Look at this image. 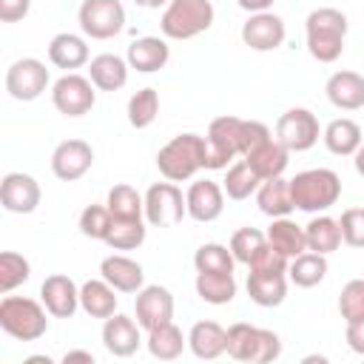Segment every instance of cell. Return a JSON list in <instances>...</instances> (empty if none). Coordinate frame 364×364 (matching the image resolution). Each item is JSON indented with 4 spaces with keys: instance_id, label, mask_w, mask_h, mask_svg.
<instances>
[{
    "instance_id": "obj_45",
    "label": "cell",
    "mask_w": 364,
    "mask_h": 364,
    "mask_svg": "<svg viewBox=\"0 0 364 364\" xmlns=\"http://www.w3.org/2000/svg\"><path fill=\"white\" fill-rule=\"evenodd\" d=\"M338 225H341V239L350 247H364V208H347Z\"/></svg>"
},
{
    "instance_id": "obj_54",
    "label": "cell",
    "mask_w": 364,
    "mask_h": 364,
    "mask_svg": "<svg viewBox=\"0 0 364 364\" xmlns=\"http://www.w3.org/2000/svg\"><path fill=\"white\" fill-rule=\"evenodd\" d=\"M353 156H355V171H358V173L364 176V142H361V148H358V151H355Z\"/></svg>"
},
{
    "instance_id": "obj_17",
    "label": "cell",
    "mask_w": 364,
    "mask_h": 364,
    "mask_svg": "<svg viewBox=\"0 0 364 364\" xmlns=\"http://www.w3.org/2000/svg\"><path fill=\"white\" fill-rule=\"evenodd\" d=\"M102 344L117 358L134 355L139 350V344H142V338H139V321H134L128 316H119V313L108 316L105 324H102Z\"/></svg>"
},
{
    "instance_id": "obj_8",
    "label": "cell",
    "mask_w": 364,
    "mask_h": 364,
    "mask_svg": "<svg viewBox=\"0 0 364 364\" xmlns=\"http://www.w3.org/2000/svg\"><path fill=\"white\" fill-rule=\"evenodd\" d=\"M185 213H188V202L171 179L156 182V185L148 188V193H145V219L154 228H173V225L182 222Z\"/></svg>"
},
{
    "instance_id": "obj_10",
    "label": "cell",
    "mask_w": 364,
    "mask_h": 364,
    "mask_svg": "<svg viewBox=\"0 0 364 364\" xmlns=\"http://www.w3.org/2000/svg\"><path fill=\"white\" fill-rule=\"evenodd\" d=\"M276 139L293 154L310 151L318 142V119L307 108H290L276 122Z\"/></svg>"
},
{
    "instance_id": "obj_1",
    "label": "cell",
    "mask_w": 364,
    "mask_h": 364,
    "mask_svg": "<svg viewBox=\"0 0 364 364\" xmlns=\"http://www.w3.org/2000/svg\"><path fill=\"white\" fill-rule=\"evenodd\" d=\"M307 31V51L318 63H336L344 51V34H347V17L338 9H316L304 20Z\"/></svg>"
},
{
    "instance_id": "obj_19",
    "label": "cell",
    "mask_w": 364,
    "mask_h": 364,
    "mask_svg": "<svg viewBox=\"0 0 364 364\" xmlns=\"http://www.w3.org/2000/svg\"><path fill=\"white\" fill-rule=\"evenodd\" d=\"M327 100L341 111L364 108V77L358 71H336L327 80Z\"/></svg>"
},
{
    "instance_id": "obj_46",
    "label": "cell",
    "mask_w": 364,
    "mask_h": 364,
    "mask_svg": "<svg viewBox=\"0 0 364 364\" xmlns=\"http://www.w3.org/2000/svg\"><path fill=\"white\" fill-rule=\"evenodd\" d=\"M253 273H287V267H290V259L284 256V253H279L270 242L256 253V259L247 264Z\"/></svg>"
},
{
    "instance_id": "obj_36",
    "label": "cell",
    "mask_w": 364,
    "mask_h": 364,
    "mask_svg": "<svg viewBox=\"0 0 364 364\" xmlns=\"http://www.w3.org/2000/svg\"><path fill=\"white\" fill-rule=\"evenodd\" d=\"M105 205L114 219H142V213H145V196H139L131 185H114L108 191Z\"/></svg>"
},
{
    "instance_id": "obj_48",
    "label": "cell",
    "mask_w": 364,
    "mask_h": 364,
    "mask_svg": "<svg viewBox=\"0 0 364 364\" xmlns=\"http://www.w3.org/2000/svg\"><path fill=\"white\" fill-rule=\"evenodd\" d=\"M282 355V341L273 330H262V344H259V361L256 364H267L276 361Z\"/></svg>"
},
{
    "instance_id": "obj_13",
    "label": "cell",
    "mask_w": 364,
    "mask_h": 364,
    "mask_svg": "<svg viewBox=\"0 0 364 364\" xmlns=\"http://www.w3.org/2000/svg\"><path fill=\"white\" fill-rule=\"evenodd\" d=\"M134 310H136V321L142 330H154L159 324H168L173 318V296L168 287H159V284H148L136 293V301H134Z\"/></svg>"
},
{
    "instance_id": "obj_32",
    "label": "cell",
    "mask_w": 364,
    "mask_h": 364,
    "mask_svg": "<svg viewBox=\"0 0 364 364\" xmlns=\"http://www.w3.org/2000/svg\"><path fill=\"white\" fill-rule=\"evenodd\" d=\"M304 239H307V250L324 253V256L333 253V250H338V245L344 242L341 239V225L336 219H330V216L310 219L307 228H304Z\"/></svg>"
},
{
    "instance_id": "obj_11",
    "label": "cell",
    "mask_w": 364,
    "mask_h": 364,
    "mask_svg": "<svg viewBox=\"0 0 364 364\" xmlns=\"http://www.w3.org/2000/svg\"><path fill=\"white\" fill-rule=\"evenodd\" d=\"M48 88V68L34 60V57H23L17 63L9 65L6 71V91L20 100V102H31L37 100L43 91Z\"/></svg>"
},
{
    "instance_id": "obj_47",
    "label": "cell",
    "mask_w": 364,
    "mask_h": 364,
    "mask_svg": "<svg viewBox=\"0 0 364 364\" xmlns=\"http://www.w3.org/2000/svg\"><path fill=\"white\" fill-rule=\"evenodd\" d=\"M270 139V128L259 119H242V128H239V156L250 154L253 148H259L262 142Z\"/></svg>"
},
{
    "instance_id": "obj_27",
    "label": "cell",
    "mask_w": 364,
    "mask_h": 364,
    "mask_svg": "<svg viewBox=\"0 0 364 364\" xmlns=\"http://www.w3.org/2000/svg\"><path fill=\"white\" fill-rule=\"evenodd\" d=\"M48 60L57 65V68H65V71H74L80 65L88 63V46L82 37L71 34V31H63L57 34L51 43H48Z\"/></svg>"
},
{
    "instance_id": "obj_43",
    "label": "cell",
    "mask_w": 364,
    "mask_h": 364,
    "mask_svg": "<svg viewBox=\"0 0 364 364\" xmlns=\"http://www.w3.org/2000/svg\"><path fill=\"white\" fill-rule=\"evenodd\" d=\"M111 225H114V216H111L108 205H88V208L80 213V230H82V236H88V239L105 242L108 233H111Z\"/></svg>"
},
{
    "instance_id": "obj_34",
    "label": "cell",
    "mask_w": 364,
    "mask_h": 364,
    "mask_svg": "<svg viewBox=\"0 0 364 364\" xmlns=\"http://www.w3.org/2000/svg\"><path fill=\"white\" fill-rule=\"evenodd\" d=\"M287 273H290V282H293L296 287H316V284L327 276V259H324V253L304 250V253H299V256L290 262Z\"/></svg>"
},
{
    "instance_id": "obj_6",
    "label": "cell",
    "mask_w": 364,
    "mask_h": 364,
    "mask_svg": "<svg viewBox=\"0 0 364 364\" xmlns=\"http://www.w3.org/2000/svg\"><path fill=\"white\" fill-rule=\"evenodd\" d=\"M80 28L91 40H111L125 28V9L119 0H82Z\"/></svg>"
},
{
    "instance_id": "obj_12",
    "label": "cell",
    "mask_w": 364,
    "mask_h": 364,
    "mask_svg": "<svg viewBox=\"0 0 364 364\" xmlns=\"http://www.w3.org/2000/svg\"><path fill=\"white\" fill-rule=\"evenodd\" d=\"M94 165V151L85 139H65L51 154V171L63 182H77Z\"/></svg>"
},
{
    "instance_id": "obj_4",
    "label": "cell",
    "mask_w": 364,
    "mask_h": 364,
    "mask_svg": "<svg viewBox=\"0 0 364 364\" xmlns=\"http://www.w3.org/2000/svg\"><path fill=\"white\" fill-rule=\"evenodd\" d=\"M48 310L26 296H6L0 301V327L17 341H37L48 330Z\"/></svg>"
},
{
    "instance_id": "obj_41",
    "label": "cell",
    "mask_w": 364,
    "mask_h": 364,
    "mask_svg": "<svg viewBox=\"0 0 364 364\" xmlns=\"http://www.w3.org/2000/svg\"><path fill=\"white\" fill-rule=\"evenodd\" d=\"M28 276H31V267H28L26 256H20L14 250L0 253V293H11L23 282H28Z\"/></svg>"
},
{
    "instance_id": "obj_38",
    "label": "cell",
    "mask_w": 364,
    "mask_h": 364,
    "mask_svg": "<svg viewBox=\"0 0 364 364\" xmlns=\"http://www.w3.org/2000/svg\"><path fill=\"white\" fill-rule=\"evenodd\" d=\"M233 253L230 247L225 245H216V242H208L196 250L193 256V264H196V273H233Z\"/></svg>"
},
{
    "instance_id": "obj_26",
    "label": "cell",
    "mask_w": 364,
    "mask_h": 364,
    "mask_svg": "<svg viewBox=\"0 0 364 364\" xmlns=\"http://www.w3.org/2000/svg\"><path fill=\"white\" fill-rule=\"evenodd\" d=\"M80 307L91 318H108L117 310V290L105 279H88L80 287Z\"/></svg>"
},
{
    "instance_id": "obj_9",
    "label": "cell",
    "mask_w": 364,
    "mask_h": 364,
    "mask_svg": "<svg viewBox=\"0 0 364 364\" xmlns=\"http://www.w3.org/2000/svg\"><path fill=\"white\" fill-rule=\"evenodd\" d=\"M94 88L97 85L88 77H80V74L71 71V74H63L51 85V102L65 117H82L94 108V100H97Z\"/></svg>"
},
{
    "instance_id": "obj_31",
    "label": "cell",
    "mask_w": 364,
    "mask_h": 364,
    "mask_svg": "<svg viewBox=\"0 0 364 364\" xmlns=\"http://www.w3.org/2000/svg\"><path fill=\"white\" fill-rule=\"evenodd\" d=\"M267 242L284 253L287 259H296L299 253L307 250V239H304V228H299L296 222H290L287 216L273 219V225L267 228Z\"/></svg>"
},
{
    "instance_id": "obj_29",
    "label": "cell",
    "mask_w": 364,
    "mask_h": 364,
    "mask_svg": "<svg viewBox=\"0 0 364 364\" xmlns=\"http://www.w3.org/2000/svg\"><path fill=\"white\" fill-rule=\"evenodd\" d=\"M364 136H361V125L341 117V119H333L327 128H324V145L330 154L336 156H353L358 148H361Z\"/></svg>"
},
{
    "instance_id": "obj_18",
    "label": "cell",
    "mask_w": 364,
    "mask_h": 364,
    "mask_svg": "<svg viewBox=\"0 0 364 364\" xmlns=\"http://www.w3.org/2000/svg\"><path fill=\"white\" fill-rule=\"evenodd\" d=\"M185 202H188V216L196 219V222H213L222 216V208H225V191L210 182V179H199L188 188L185 193Z\"/></svg>"
},
{
    "instance_id": "obj_30",
    "label": "cell",
    "mask_w": 364,
    "mask_h": 364,
    "mask_svg": "<svg viewBox=\"0 0 364 364\" xmlns=\"http://www.w3.org/2000/svg\"><path fill=\"white\" fill-rule=\"evenodd\" d=\"M259 344H262V327H253L247 321H239L228 327V355L236 361H259Z\"/></svg>"
},
{
    "instance_id": "obj_3",
    "label": "cell",
    "mask_w": 364,
    "mask_h": 364,
    "mask_svg": "<svg viewBox=\"0 0 364 364\" xmlns=\"http://www.w3.org/2000/svg\"><path fill=\"white\" fill-rule=\"evenodd\" d=\"M156 168L165 179L182 182L191 179L199 168H205V136L199 134H179L165 142L156 154Z\"/></svg>"
},
{
    "instance_id": "obj_25",
    "label": "cell",
    "mask_w": 364,
    "mask_h": 364,
    "mask_svg": "<svg viewBox=\"0 0 364 364\" xmlns=\"http://www.w3.org/2000/svg\"><path fill=\"white\" fill-rule=\"evenodd\" d=\"M256 202H259V210L270 219H279V216H287L296 205H293V193H290V179H282V176H273V179H264L256 191Z\"/></svg>"
},
{
    "instance_id": "obj_51",
    "label": "cell",
    "mask_w": 364,
    "mask_h": 364,
    "mask_svg": "<svg viewBox=\"0 0 364 364\" xmlns=\"http://www.w3.org/2000/svg\"><path fill=\"white\" fill-rule=\"evenodd\" d=\"M236 3H239L245 11H250V14H259V11H267V9H270L276 0H236Z\"/></svg>"
},
{
    "instance_id": "obj_44",
    "label": "cell",
    "mask_w": 364,
    "mask_h": 364,
    "mask_svg": "<svg viewBox=\"0 0 364 364\" xmlns=\"http://www.w3.org/2000/svg\"><path fill=\"white\" fill-rule=\"evenodd\" d=\"M338 313H341L344 321H355V318L364 316V279H353L341 287Z\"/></svg>"
},
{
    "instance_id": "obj_14",
    "label": "cell",
    "mask_w": 364,
    "mask_h": 364,
    "mask_svg": "<svg viewBox=\"0 0 364 364\" xmlns=\"http://www.w3.org/2000/svg\"><path fill=\"white\" fill-rule=\"evenodd\" d=\"M0 202L9 213H31L40 205V185L28 173H6L0 182Z\"/></svg>"
},
{
    "instance_id": "obj_28",
    "label": "cell",
    "mask_w": 364,
    "mask_h": 364,
    "mask_svg": "<svg viewBox=\"0 0 364 364\" xmlns=\"http://www.w3.org/2000/svg\"><path fill=\"white\" fill-rule=\"evenodd\" d=\"M247 296L259 307H279L287 296V279L284 273H253L247 276Z\"/></svg>"
},
{
    "instance_id": "obj_15",
    "label": "cell",
    "mask_w": 364,
    "mask_h": 364,
    "mask_svg": "<svg viewBox=\"0 0 364 364\" xmlns=\"http://www.w3.org/2000/svg\"><path fill=\"white\" fill-rule=\"evenodd\" d=\"M242 43L253 51H273L284 43V20L273 11L250 14V20L242 26Z\"/></svg>"
},
{
    "instance_id": "obj_16",
    "label": "cell",
    "mask_w": 364,
    "mask_h": 364,
    "mask_svg": "<svg viewBox=\"0 0 364 364\" xmlns=\"http://www.w3.org/2000/svg\"><path fill=\"white\" fill-rule=\"evenodd\" d=\"M40 299L54 318H71L80 307V290L63 273H54L40 284Z\"/></svg>"
},
{
    "instance_id": "obj_23",
    "label": "cell",
    "mask_w": 364,
    "mask_h": 364,
    "mask_svg": "<svg viewBox=\"0 0 364 364\" xmlns=\"http://www.w3.org/2000/svg\"><path fill=\"white\" fill-rule=\"evenodd\" d=\"M287 156H290V151L279 139H273V136L267 142H262L259 148H253L250 154H245L247 165L256 171V176L262 182L264 179H273V176H282L284 168H287Z\"/></svg>"
},
{
    "instance_id": "obj_21",
    "label": "cell",
    "mask_w": 364,
    "mask_h": 364,
    "mask_svg": "<svg viewBox=\"0 0 364 364\" xmlns=\"http://www.w3.org/2000/svg\"><path fill=\"white\" fill-rule=\"evenodd\" d=\"M188 347L196 358L213 361L228 350V330H222L216 321H196L188 333Z\"/></svg>"
},
{
    "instance_id": "obj_42",
    "label": "cell",
    "mask_w": 364,
    "mask_h": 364,
    "mask_svg": "<svg viewBox=\"0 0 364 364\" xmlns=\"http://www.w3.org/2000/svg\"><path fill=\"white\" fill-rule=\"evenodd\" d=\"M267 245V233L256 230V228H239L233 236H230V253L236 262L242 264H250L256 259V253Z\"/></svg>"
},
{
    "instance_id": "obj_37",
    "label": "cell",
    "mask_w": 364,
    "mask_h": 364,
    "mask_svg": "<svg viewBox=\"0 0 364 364\" xmlns=\"http://www.w3.org/2000/svg\"><path fill=\"white\" fill-rule=\"evenodd\" d=\"M259 176H256V171L247 165V159L242 156L239 162H233L230 168H228V176H225V185H222V191L228 193V199H247L253 191H259Z\"/></svg>"
},
{
    "instance_id": "obj_35",
    "label": "cell",
    "mask_w": 364,
    "mask_h": 364,
    "mask_svg": "<svg viewBox=\"0 0 364 364\" xmlns=\"http://www.w3.org/2000/svg\"><path fill=\"white\" fill-rule=\"evenodd\" d=\"M196 293L208 304H228L236 296L233 273H196Z\"/></svg>"
},
{
    "instance_id": "obj_2",
    "label": "cell",
    "mask_w": 364,
    "mask_h": 364,
    "mask_svg": "<svg viewBox=\"0 0 364 364\" xmlns=\"http://www.w3.org/2000/svg\"><path fill=\"white\" fill-rule=\"evenodd\" d=\"M290 193H293V205L299 210L318 213V210H327L338 202L341 179L330 168H310V171H301L290 179Z\"/></svg>"
},
{
    "instance_id": "obj_52",
    "label": "cell",
    "mask_w": 364,
    "mask_h": 364,
    "mask_svg": "<svg viewBox=\"0 0 364 364\" xmlns=\"http://www.w3.org/2000/svg\"><path fill=\"white\" fill-rule=\"evenodd\" d=\"M63 361H65V364H71V361L94 364V355H91V353H85V350H71V353H65V355H63Z\"/></svg>"
},
{
    "instance_id": "obj_20",
    "label": "cell",
    "mask_w": 364,
    "mask_h": 364,
    "mask_svg": "<svg viewBox=\"0 0 364 364\" xmlns=\"http://www.w3.org/2000/svg\"><path fill=\"white\" fill-rule=\"evenodd\" d=\"M100 273L119 293H139L142 290V279H145L142 264L128 259V256H105L100 264Z\"/></svg>"
},
{
    "instance_id": "obj_7",
    "label": "cell",
    "mask_w": 364,
    "mask_h": 364,
    "mask_svg": "<svg viewBox=\"0 0 364 364\" xmlns=\"http://www.w3.org/2000/svg\"><path fill=\"white\" fill-rule=\"evenodd\" d=\"M239 128L242 119L239 117H216L208 125V136H205V168L219 171L228 168V162L233 156H239Z\"/></svg>"
},
{
    "instance_id": "obj_33",
    "label": "cell",
    "mask_w": 364,
    "mask_h": 364,
    "mask_svg": "<svg viewBox=\"0 0 364 364\" xmlns=\"http://www.w3.org/2000/svg\"><path fill=\"white\" fill-rule=\"evenodd\" d=\"M145 344H148V353H151L154 358H159V361H173V358H179L182 350H185L182 330H179L173 321L148 330V341H145Z\"/></svg>"
},
{
    "instance_id": "obj_53",
    "label": "cell",
    "mask_w": 364,
    "mask_h": 364,
    "mask_svg": "<svg viewBox=\"0 0 364 364\" xmlns=\"http://www.w3.org/2000/svg\"><path fill=\"white\" fill-rule=\"evenodd\" d=\"M136 6H142V9H159V6H168L171 0H134Z\"/></svg>"
},
{
    "instance_id": "obj_39",
    "label": "cell",
    "mask_w": 364,
    "mask_h": 364,
    "mask_svg": "<svg viewBox=\"0 0 364 364\" xmlns=\"http://www.w3.org/2000/svg\"><path fill=\"white\" fill-rule=\"evenodd\" d=\"M159 114V94L156 88H139L128 100V122L134 128H148Z\"/></svg>"
},
{
    "instance_id": "obj_5",
    "label": "cell",
    "mask_w": 364,
    "mask_h": 364,
    "mask_svg": "<svg viewBox=\"0 0 364 364\" xmlns=\"http://www.w3.org/2000/svg\"><path fill=\"white\" fill-rule=\"evenodd\" d=\"M213 23L210 0H171L159 17V28L168 40H191L208 31Z\"/></svg>"
},
{
    "instance_id": "obj_50",
    "label": "cell",
    "mask_w": 364,
    "mask_h": 364,
    "mask_svg": "<svg viewBox=\"0 0 364 364\" xmlns=\"http://www.w3.org/2000/svg\"><path fill=\"white\" fill-rule=\"evenodd\" d=\"M347 344L353 353L364 355V316L355 321H347Z\"/></svg>"
},
{
    "instance_id": "obj_24",
    "label": "cell",
    "mask_w": 364,
    "mask_h": 364,
    "mask_svg": "<svg viewBox=\"0 0 364 364\" xmlns=\"http://www.w3.org/2000/svg\"><path fill=\"white\" fill-rule=\"evenodd\" d=\"M168 57H171V48L159 37H139V40H134L128 46V65L136 68V71H142V74H151V71L165 68Z\"/></svg>"
},
{
    "instance_id": "obj_49",
    "label": "cell",
    "mask_w": 364,
    "mask_h": 364,
    "mask_svg": "<svg viewBox=\"0 0 364 364\" xmlns=\"http://www.w3.org/2000/svg\"><path fill=\"white\" fill-rule=\"evenodd\" d=\"M31 0H0V20L3 23H17L28 14Z\"/></svg>"
},
{
    "instance_id": "obj_22",
    "label": "cell",
    "mask_w": 364,
    "mask_h": 364,
    "mask_svg": "<svg viewBox=\"0 0 364 364\" xmlns=\"http://www.w3.org/2000/svg\"><path fill=\"white\" fill-rule=\"evenodd\" d=\"M128 60L117 57V54H97L88 63V80L100 88V91H119L128 82Z\"/></svg>"
},
{
    "instance_id": "obj_40",
    "label": "cell",
    "mask_w": 364,
    "mask_h": 364,
    "mask_svg": "<svg viewBox=\"0 0 364 364\" xmlns=\"http://www.w3.org/2000/svg\"><path fill=\"white\" fill-rule=\"evenodd\" d=\"M145 242V225L142 219H114L111 233L105 239L108 247L114 250H134Z\"/></svg>"
}]
</instances>
